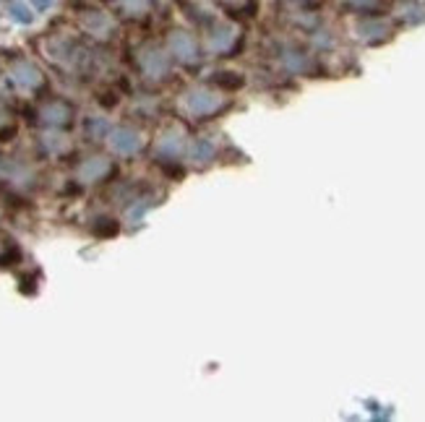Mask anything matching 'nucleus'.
Instances as JSON below:
<instances>
[{"label": "nucleus", "instance_id": "obj_1", "mask_svg": "<svg viewBox=\"0 0 425 422\" xmlns=\"http://www.w3.org/2000/svg\"><path fill=\"white\" fill-rule=\"evenodd\" d=\"M225 107V99L217 91H209V89H188L183 94V110L188 112L191 118H209L219 110Z\"/></svg>", "mask_w": 425, "mask_h": 422}, {"label": "nucleus", "instance_id": "obj_2", "mask_svg": "<svg viewBox=\"0 0 425 422\" xmlns=\"http://www.w3.org/2000/svg\"><path fill=\"white\" fill-rule=\"evenodd\" d=\"M136 63H139L141 73L151 81L167 79L170 73V55L157 45H141L136 50Z\"/></svg>", "mask_w": 425, "mask_h": 422}, {"label": "nucleus", "instance_id": "obj_3", "mask_svg": "<svg viewBox=\"0 0 425 422\" xmlns=\"http://www.w3.org/2000/svg\"><path fill=\"white\" fill-rule=\"evenodd\" d=\"M167 47L170 52H172L180 63H186V66H191V63H196V60L201 58V55H198V52H201V50H198V42L191 31H183V29L170 31Z\"/></svg>", "mask_w": 425, "mask_h": 422}, {"label": "nucleus", "instance_id": "obj_4", "mask_svg": "<svg viewBox=\"0 0 425 422\" xmlns=\"http://www.w3.org/2000/svg\"><path fill=\"white\" fill-rule=\"evenodd\" d=\"M79 24L81 29L97 40H110V34L115 31V21L110 19L105 10H81Z\"/></svg>", "mask_w": 425, "mask_h": 422}, {"label": "nucleus", "instance_id": "obj_5", "mask_svg": "<svg viewBox=\"0 0 425 422\" xmlns=\"http://www.w3.org/2000/svg\"><path fill=\"white\" fill-rule=\"evenodd\" d=\"M107 141L112 151H118L123 157H128V154H136L141 146H144V138H141L139 130H133V128H110L107 133Z\"/></svg>", "mask_w": 425, "mask_h": 422}, {"label": "nucleus", "instance_id": "obj_6", "mask_svg": "<svg viewBox=\"0 0 425 422\" xmlns=\"http://www.w3.org/2000/svg\"><path fill=\"white\" fill-rule=\"evenodd\" d=\"M10 81L16 84L19 89H40L45 84V76H42V70L31 63V60H16L13 66H10Z\"/></svg>", "mask_w": 425, "mask_h": 422}, {"label": "nucleus", "instance_id": "obj_7", "mask_svg": "<svg viewBox=\"0 0 425 422\" xmlns=\"http://www.w3.org/2000/svg\"><path fill=\"white\" fill-rule=\"evenodd\" d=\"M186 149H188V141H186V133L180 130V128H170L165 130L157 141V157L162 159H180L186 154Z\"/></svg>", "mask_w": 425, "mask_h": 422}, {"label": "nucleus", "instance_id": "obj_8", "mask_svg": "<svg viewBox=\"0 0 425 422\" xmlns=\"http://www.w3.org/2000/svg\"><path fill=\"white\" fill-rule=\"evenodd\" d=\"M110 172H112V162H110L107 157H89L79 165L76 177H79L81 183H99V180H105Z\"/></svg>", "mask_w": 425, "mask_h": 422}, {"label": "nucleus", "instance_id": "obj_9", "mask_svg": "<svg viewBox=\"0 0 425 422\" xmlns=\"http://www.w3.org/2000/svg\"><path fill=\"white\" fill-rule=\"evenodd\" d=\"M70 118H73V110L66 105V102H50L40 110V120L50 128H63L68 126Z\"/></svg>", "mask_w": 425, "mask_h": 422}, {"label": "nucleus", "instance_id": "obj_10", "mask_svg": "<svg viewBox=\"0 0 425 422\" xmlns=\"http://www.w3.org/2000/svg\"><path fill=\"white\" fill-rule=\"evenodd\" d=\"M237 40V31L235 27H217V31L214 34H209V50L211 52H228L232 45H235Z\"/></svg>", "mask_w": 425, "mask_h": 422}, {"label": "nucleus", "instance_id": "obj_11", "mask_svg": "<svg viewBox=\"0 0 425 422\" xmlns=\"http://www.w3.org/2000/svg\"><path fill=\"white\" fill-rule=\"evenodd\" d=\"M188 157L193 165H198V167H204V165H209L211 159L217 157V146H214V141H209V138H198L196 144L191 146Z\"/></svg>", "mask_w": 425, "mask_h": 422}, {"label": "nucleus", "instance_id": "obj_12", "mask_svg": "<svg viewBox=\"0 0 425 422\" xmlns=\"http://www.w3.org/2000/svg\"><path fill=\"white\" fill-rule=\"evenodd\" d=\"M154 6V0H118V8L126 13V16H133V19H139V16H147L149 10Z\"/></svg>", "mask_w": 425, "mask_h": 422}, {"label": "nucleus", "instance_id": "obj_13", "mask_svg": "<svg viewBox=\"0 0 425 422\" xmlns=\"http://www.w3.org/2000/svg\"><path fill=\"white\" fill-rule=\"evenodd\" d=\"M8 13H10V19L19 21V24H31V21H34V13H31L29 6L21 3V0H13V3H10Z\"/></svg>", "mask_w": 425, "mask_h": 422}, {"label": "nucleus", "instance_id": "obj_14", "mask_svg": "<svg viewBox=\"0 0 425 422\" xmlns=\"http://www.w3.org/2000/svg\"><path fill=\"white\" fill-rule=\"evenodd\" d=\"M110 133V126L105 118H89L87 120V136L89 138H102Z\"/></svg>", "mask_w": 425, "mask_h": 422}, {"label": "nucleus", "instance_id": "obj_15", "mask_svg": "<svg viewBox=\"0 0 425 422\" xmlns=\"http://www.w3.org/2000/svg\"><path fill=\"white\" fill-rule=\"evenodd\" d=\"M360 34H363L366 40L381 37V34H386V24L384 21H363V24H360Z\"/></svg>", "mask_w": 425, "mask_h": 422}, {"label": "nucleus", "instance_id": "obj_16", "mask_svg": "<svg viewBox=\"0 0 425 422\" xmlns=\"http://www.w3.org/2000/svg\"><path fill=\"white\" fill-rule=\"evenodd\" d=\"M282 63H285L290 70H303L308 66L306 55H300V52H292V50H287L285 55H282Z\"/></svg>", "mask_w": 425, "mask_h": 422}, {"label": "nucleus", "instance_id": "obj_17", "mask_svg": "<svg viewBox=\"0 0 425 422\" xmlns=\"http://www.w3.org/2000/svg\"><path fill=\"white\" fill-rule=\"evenodd\" d=\"M42 144L47 149L50 154H60L63 149H66V136H58V133H47V136L42 138Z\"/></svg>", "mask_w": 425, "mask_h": 422}, {"label": "nucleus", "instance_id": "obj_18", "mask_svg": "<svg viewBox=\"0 0 425 422\" xmlns=\"http://www.w3.org/2000/svg\"><path fill=\"white\" fill-rule=\"evenodd\" d=\"M94 232H97V235H115V232H118V225H115V222H112V219H99V225L94 227Z\"/></svg>", "mask_w": 425, "mask_h": 422}, {"label": "nucleus", "instance_id": "obj_19", "mask_svg": "<svg viewBox=\"0 0 425 422\" xmlns=\"http://www.w3.org/2000/svg\"><path fill=\"white\" fill-rule=\"evenodd\" d=\"M347 6H352V8H373L378 6V0H345Z\"/></svg>", "mask_w": 425, "mask_h": 422}, {"label": "nucleus", "instance_id": "obj_20", "mask_svg": "<svg viewBox=\"0 0 425 422\" xmlns=\"http://www.w3.org/2000/svg\"><path fill=\"white\" fill-rule=\"evenodd\" d=\"M52 3H55V0H31V6H34L37 10H47Z\"/></svg>", "mask_w": 425, "mask_h": 422}, {"label": "nucleus", "instance_id": "obj_21", "mask_svg": "<svg viewBox=\"0 0 425 422\" xmlns=\"http://www.w3.org/2000/svg\"><path fill=\"white\" fill-rule=\"evenodd\" d=\"M225 3H240V0H225Z\"/></svg>", "mask_w": 425, "mask_h": 422}]
</instances>
